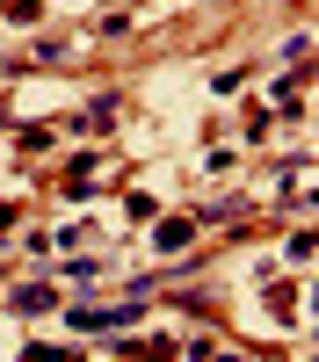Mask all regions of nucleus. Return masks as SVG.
Here are the masks:
<instances>
[{"mask_svg": "<svg viewBox=\"0 0 319 362\" xmlns=\"http://www.w3.org/2000/svg\"><path fill=\"white\" fill-rule=\"evenodd\" d=\"M44 305H58L51 283H22V290H15V312H44Z\"/></svg>", "mask_w": 319, "mask_h": 362, "instance_id": "obj_1", "label": "nucleus"}, {"mask_svg": "<svg viewBox=\"0 0 319 362\" xmlns=\"http://www.w3.org/2000/svg\"><path fill=\"white\" fill-rule=\"evenodd\" d=\"M189 232H196V225H189V218H174V225H160V232H153V239H160V247H167V254H182V247H189Z\"/></svg>", "mask_w": 319, "mask_h": 362, "instance_id": "obj_2", "label": "nucleus"}, {"mask_svg": "<svg viewBox=\"0 0 319 362\" xmlns=\"http://www.w3.org/2000/svg\"><path fill=\"white\" fill-rule=\"evenodd\" d=\"M8 225H15V203H0V232H8Z\"/></svg>", "mask_w": 319, "mask_h": 362, "instance_id": "obj_3", "label": "nucleus"}]
</instances>
